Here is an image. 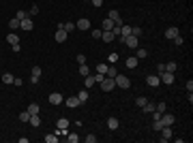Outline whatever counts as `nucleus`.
<instances>
[{
    "label": "nucleus",
    "mask_w": 193,
    "mask_h": 143,
    "mask_svg": "<svg viewBox=\"0 0 193 143\" xmlns=\"http://www.w3.org/2000/svg\"><path fill=\"white\" fill-rule=\"evenodd\" d=\"M39 79H41V68H39V66H35V68H32V73H30V81H32V83H37Z\"/></svg>",
    "instance_id": "2eb2a0df"
},
{
    "label": "nucleus",
    "mask_w": 193,
    "mask_h": 143,
    "mask_svg": "<svg viewBox=\"0 0 193 143\" xmlns=\"http://www.w3.org/2000/svg\"><path fill=\"white\" fill-rule=\"evenodd\" d=\"M99 86H101V90H103V92H112V90L116 88V81H114L112 77H103V81H101Z\"/></svg>",
    "instance_id": "f03ea898"
},
{
    "label": "nucleus",
    "mask_w": 193,
    "mask_h": 143,
    "mask_svg": "<svg viewBox=\"0 0 193 143\" xmlns=\"http://www.w3.org/2000/svg\"><path fill=\"white\" fill-rule=\"evenodd\" d=\"M6 41L11 43V47H13V45H19V37H17V34H6Z\"/></svg>",
    "instance_id": "412c9836"
},
{
    "label": "nucleus",
    "mask_w": 193,
    "mask_h": 143,
    "mask_svg": "<svg viewBox=\"0 0 193 143\" xmlns=\"http://www.w3.org/2000/svg\"><path fill=\"white\" fill-rule=\"evenodd\" d=\"M28 124H30L32 128H39V126H41V118H39V115H30Z\"/></svg>",
    "instance_id": "a211bd4d"
},
{
    "label": "nucleus",
    "mask_w": 193,
    "mask_h": 143,
    "mask_svg": "<svg viewBox=\"0 0 193 143\" xmlns=\"http://www.w3.org/2000/svg\"><path fill=\"white\" fill-rule=\"evenodd\" d=\"M107 126H109V130H116V128L120 126V122H118V118H109V120H107Z\"/></svg>",
    "instance_id": "aec40b11"
},
{
    "label": "nucleus",
    "mask_w": 193,
    "mask_h": 143,
    "mask_svg": "<svg viewBox=\"0 0 193 143\" xmlns=\"http://www.w3.org/2000/svg\"><path fill=\"white\" fill-rule=\"evenodd\" d=\"M159 79H161V83H165V86H172V83H174V73H170V71H163V73H159Z\"/></svg>",
    "instance_id": "20e7f679"
},
{
    "label": "nucleus",
    "mask_w": 193,
    "mask_h": 143,
    "mask_svg": "<svg viewBox=\"0 0 193 143\" xmlns=\"http://www.w3.org/2000/svg\"><path fill=\"white\" fill-rule=\"evenodd\" d=\"M118 58H120V56H118L116 51H112V53H109V62H118Z\"/></svg>",
    "instance_id": "a18cd8bd"
},
{
    "label": "nucleus",
    "mask_w": 193,
    "mask_h": 143,
    "mask_svg": "<svg viewBox=\"0 0 193 143\" xmlns=\"http://www.w3.org/2000/svg\"><path fill=\"white\" fill-rule=\"evenodd\" d=\"M114 81H116V86H118V88H122V90L131 88V79H129L127 75H120V73H118V75L114 77Z\"/></svg>",
    "instance_id": "f257e3e1"
},
{
    "label": "nucleus",
    "mask_w": 193,
    "mask_h": 143,
    "mask_svg": "<svg viewBox=\"0 0 193 143\" xmlns=\"http://www.w3.org/2000/svg\"><path fill=\"white\" fill-rule=\"evenodd\" d=\"M90 2H92V4H95L96 9H99V6H101V4H103V0H90Z\"/></svg>",
    "instance_id": "603ef678"
},
{
    "label": "nucleus",
    "mask_w": 193,
    "mask_h": 143,
    "mask_svg": "<svg viewBox=\"0 0 193 143\" xmlns=\"http://www.w3.org/2000/svg\"><path fill=\"white\" fill-rule=\"evenodd\" d=\"M84 79H86V90H88L90 86H95V77H92V75H88V77H84Z\"/></svg>",
    "instance_id": "e433bc0d"
},
{
    "label": "nucleus",
    "mask_w": 193,
    "mask_h": 143,
    "mask_svg": "<svg viewBox=\"0 0 193 143\" xmlns=\"http://www.w3.org/2000/svg\"><path fill=\"white\" fill-rule=\"evenodd\" d=\"M176 68H178V64H176V62H167V64H165V71H170V73H174Z\"/></svg>",
    "instance_id": "f704fd0d"
},
{
    "label": "nucleus",
    "mask_w": 193,
    "mask_h": 143,
    "mask_svg": "<svg viewBox=\"0 0 193 143\" xmlns=\"http://www.w3.org/2000/svg\"><path fill=\"white\" fill-rule=\"evenodd\" d=\"M154 105H157V102H150V100H148L144 107H142V109H144V113H152V111H154Z\"/></svg>",
    "instance_id": "a878e982"
},
{
    "label": "nucleus",
    "mask_w": 193,
    "mask_h": 143,
    "mask_svg": "<svg viewBox=\"0 0 193 143\" xmlns=\"http://www.w3.org/2000/svg\"><path fill=\"white\" fill-rule=\"evenodd\" d=\"M26 111H28V113H30V115H39V111H41V107H39V105H37V102H30V105H28V109H26Z\"/></svg>",
    "instance_id": "dca6fc26"
},
{
    "label": "nucleus",
    "mask_w": 193,
    "mask_h": 143,
    "mask_svg": "<svg viewBox=\"0 0 193 143\" xmlns=\"http://www.w3.org/2000/svg\"><path fill=\"white\" fill-rule=\"evenodd\" d=\"M165 71V64H157V73H163Z\"/></svg>",
    "instance_id": "3c124183"
},
{
    "label": "nucleus",
    "mask_w": 193,
    "mask_h": 143,
    "mask_svg": "<svg viewBox=\"0 0 193 143\" xmlns=\"http://www.w3.org/2000/svg\"><path fill=\"white\" fill-rule=\"evenodd\" d=\"M77 98H80V102H86V100H88V90H86V88L80 90V92H77Z\"/></svg>",
    "instance_id": "4be33fe9"
},
{
    "label": "nucleus",
    "mask_w": 193,
    "mask_h": 143,
    "mask_svg": "<svg viewBox=\"0 0 193 143\" xmlns=\"http://www.w3.org/2000/svg\"><path fill=\"white\" fill-rule=\"evenodd\" d=\"M152 128H154V133H159V130L163 128V124H161V120H154V122H152Z\"/></svg>",
    "instance_id": "58836bf2"
},
{
    "label": "nucleus",
    "mask_w": 193,
    "mask_h": 143,
    "mask_svg": "<svg viewBox=\"0 0 193 143\" xmlns=\"http://www.w3.org/2000/svg\"><path fill=\"white\" fill-rule=\"evenodd\" d=\"M107 17H109V19L114 21V24H122V19H120V13H118L116 9H112V11L107 13Z\"/></svg>",
    "instance_id": "9b49d317"
},
{
    "label": "nucleus",
    "mask_w": 193,
    "mask_h": 143,
    "mask_svg": "<svg viewBox=\"0 0 193 143\" xmlns=\"http://www.w3.org/2000/svg\"><path fill=\"white\" fill-rule=\"evenodd\" d=\"M131 34H133V37H140V34H142V28H140V26H133V28H131Z\"/></svg>",
    "instance_id": "a19ab883"
},
{
    "label": "nucleus",
    "mask_w": 193,
    "mask_h": 143,
    "mask_svg": "<svg viewBox=\"0 0 193 143\" xmlns=\"http://www.w3.org/2000/svg\"><path fill=\"white\" fill-rule=\"evenodd\" d=\"M49 102H51V105H62L64 98H62L60 92H51V94H49Z\"/></svg>",
    "instance_id": "0eeeda50"
},
{
    "label": "nucleus",
    "mask_w": 193,
    "mask_h": 143,
    "mask_svg": "<svg viewBox=\"0 0 193 143\" xmlns=\"http://www.w3.org/2000/svg\"><path fill=\"white\" fill-rule=\"evenodd\" d=\"M64 105H67V107H71V109H75V107H80L82 102H80V98H77V96H69V98L64 100Z\"/></svg>",
    "instance_id": "9d476101"
},
{
    "label": "nucleus",
    "mask_w": 193,
    "mask_h": 143,
    "mask_svg": "<svg viewBox=\"0 0 193 143\" xmlns=\"http://www.w3.org/2000/svg\"><path fill=\"white\" fill-rule=\"evenodd\" d=\"M13 79H15V77H13L11 73H4V75H2V83H13Z\"/></svg>",
    "instance_id": "7c9ffc66"
},
{
    "label": "nucleus",
    "mask_w": 193,
    "mask_h": 143,
    "mask_svg": "<svg viewBox=\"0 0 193 143\" xmlns=\"http://www.w3.org/2000/svg\"><path fill=\"white\" fill-rule=\"evenodd\" d=\"M101 34H103V30H90V37L92 39H101Z\"/></svg>",
    "instance_id": "37998d69"
},
{
    "label": "nucleus",
    "mask_w": 193,
    "mask_h": 143,
    "mask_svg": "<svg viewBox=\"0 0 193 143\" xmlns=\"http://www.w3.org/2000/svg\"><path fill=\"white\" fill-rule=\"evenodd\" d=\"M60 26H62V28H64V30H67V32H73V30H77V28H75V24H73V21H67V24H60Z\"/></svg>",
    "instance_id": "cd10ccee"
},
{
    "label": "nucleus",
    "mask_w": 193,
    "mask_h": 143,
    "mask_svg": "<svg viewBox=\"0 0 193 143\" xmlns=\"http://www.w3.org/2000/svg\"><path fill=\"white\" fill-rule=\"evenodd\" d=\"M146 102H148V98H146V96H138V98H135V105H138V107H140V109H142V107H144Z\"/></svg>",
    "instance_id": "c85d7f7f"
},
{
    "label": "nucleus",
    "mask_w": 193,
    "mask_h": 143,
    "mask_svg": "<svg viewBox=\"0 0 193 143\" xmlns=\"http://www.w3.org/2000/svg\"><path fill=\"white\" fill-rule=\"evenodd\" d=\"M187 92H193V81H191V79L187 81Z\"/></svg>",
    "instance_id": "8fccbe9b"
},
{
    "label": "nucleus",
    "mask_w": 193,
    "mask_h": 143,
    "mask_svg": "<svg viewBox=\"0 0 193 143\" xmlns=\"http://www.w3.org/2000/svg\"><path fill=\"white\" fill-rule=\"evenodd\" d=\"M28 120H30V113L28 111H22L19 113V122H28Z\"/></svg>",
    "instance_id": "4c0bfd02"
},
{
    "label": "nucleus",
    "mask_w": 193,
    "mask_h": 143,
    "mask_svg": "<svg viewBox=\"0 0 193 143\" xmlns=\"http://www.w3.org/2000/svg\"><path fill=\"white\" fill-rule=\"evenodd\" d=\"M77 64H86V56H84V53L77 56Z\"/></svg>",
    "instance_id": "49530a36"
},
{
    "label": "nucleus",
    "mask_w": 193,
    "mask_h": 143,
    "mask_svg": "<svg viewBox=\"0 0 193 143\" xmlns=\"http://www.w3.org/2000/svg\"><path fill=\"white\" fill-rule=\"evenodd\" d=\"M178 34H180V32H178V28H176V26H170V28L165 30V39H170V41H172L174 37H178Z\"/></svg>",
    "instance_id": "f8f14e48"
},
{
    "label": "nucleus",
    "mask_w": 193,
    "mask_h": 143,
    "mask_svg": "<svg viewBox=\"0 0 193 143\" xmlns=\"http://www.w3.org/2000/svg\"><path fill=\"white\" fill-rule=\"evenodd\" d=\"M159 133H161V141H170L172 139V126H163Z\"/></svg>",
    "instance_id": "6e6552de"
},
{
    "label": "nucleus",
    "mask_w": 193,
    "mask_h": 143,
    "mask_svg": "<svg viewBox=\"0 0 193 143\" xmlns=\"http://www.w3.org/2000/svg\"><path fill=\"white\" fill-rule=\"evenodd\" d=\"M86 143H96V137L95 135H88V137H86Z\"/></svg>",
    "instance_id": "de8ad7c7"
},
{
    "label": "nucleus",
    "mask_w": 193,
    "mask_h": 143,
    "mask_svg": "<svg viewBox=\"0 0 193 143\" xmlns=\"http://www.w3.org/2000/svg\"><path fill=\"white\" fill-rule=\"evenodd\" d=\"M146 83H148L150 88H157V86L161 83V79H159V75H148V77H146Z\"/></svg>",
    "instance_id": "1a4fd4ad"
},
{
    "label": "nucleus",
    "mask_w": 193,
    "mask_h": 143,
    "mask_svg": "<svg viewBox=\"0 0 193 143\" xmlns=\"http://www.w3.org/2000/svg\"><path fill=\"white\" fill-rule=\"evenodd\" d=\"M116 75H118V71H116L114 66H107V73H105V77H112V79H114Z\"/></svg>",
    "instance_id": "c756f323"
},
{
    "label": "nucleus",
    "mask_w": 193,
    "mask_h": 143,
    "mask_svg": "<svg viewBox=\"0 0 193 143\" xmlns=\"http://www.w3.org/2000/svg\"><path fill=\"white\" fill-rule=\"evenodd\" d=\"M15 17H17V19H19V21H22V19H24V17H28V13H26V11H17V15H15Z\"/></svg>",
    "instance_id": "c03bdc74"
},
{
    "label": "nucleus",
    "mask_w": 193,
    "mask_h": 143,
    "mask_svg": "<svg viewBox=\"0 0 193 143\" xmlns=\"http://www.w3.org/2000/svg\"><path fill=\"white\" fill-rule=\"evenodd\" d=\"M172 41H174V45H178V47H180V45H183V43H185V39H183V37H180V34H178V37H174V39H172Z\"/></svg>",
    "instance_id": "79ce46f5"
},
{
    "label": "nucleus",
    "mask_w": 193,
    "mask_h": 143,
    "mask_svg": "<svg viewBox=\"0 0 193 143\" xmlns=\"http://www.w3.org/2000/svg\"><path fill=\"white\" fill-rule=\"evenodd\" d=\"M125 64H127V68H138V58H135V56H131V58H127V62H125Z\"/></svg>",
    "instance_id": "6ab92c4d"
},
{
    "label": "nucleus",
    "mask_w": 193,
    "mask_h": 143,
    "mask_svg": "<svg viewBox=\"0 0 193 143\" xmlns=\"http://www.w3.org/2000/svg\"><path fill=\"white\" fill-rule=\"evenodd\" d=\"M159 120H161V124H163V126H174V120H176V118H174L172 113H167V111H165V113H161V118H159Z\"/></svg>",
    "instance_id": "39448f33"
},
{
    "label": "nucleus",
    "mask_w": 193,
    "mask_h": 143,
    "mask_svg": "<svg viewBox=\"0 0 193 143\" xmlns=\"http://www.w3.org/2000/svg\"><path fill=\"white\" fill-rule=\"evenodd\" d=\"M67 37H69V32L58 24V30H56V34H54V39H56V43H64L67 41Z\"/></svg>",
    "instance_id": "7ed1b4c3"
},
{
    "label": "nucleus",
    "mask_w": 193,
    "mask_h": 143,
    "mask_svg": "<svg viewBox=\"0 0 193 143\" xmlns=\"http://www.w3.org/2000/svg\"><path fill=\"white\" fill-rule=\"evenodd\" d=\"M58 128H62V130L69 128V120H67V118H60V120H58Z\"/></svg>",
    "instance_id": "2f4dec72"
},
{
    "label": "nucleus",
    "mask_w": 193,
    "mask_h": 143,
    "mask_svg": "<svg viewBox=\"0 0 193 143\" xmlns=\"http://www.w3.org/2000/svg\"><path fill=\"white\" fill-rule=\"evenodd\" d=\"M67 139H69V143H77V141H80V137H77L75 133H71V135H67Z\"/></svg>",
    "instance_id": "ea45409f"
},
{
    "label": "nucleus",
    "mask_w": 193,
    "mask_h": 143,
    "mask_svg": "<svg viewBox=\"0 0 193 143\" xmlns=\"http://www.w3.org/2000/svg\"><path fill=\"white\" fill-rule=\"evenodd\" d=\"M95 71H96V73H101V75H105V73H107V64H103V62H101V64H96Z\"/></svg>",
    "instance_id": "473e14b6"
},
{
    "label": "nucleus",
    "mask_w": 193,
    "mask_h": 143,
    "mask_svg": "<svg viewBox=\"0 0 193 143\" xmlns=\"http://www.w3.org/2000/svg\"><path fill=\"white\" fill-rule=\"evenodd\" d=\"M75 28H77V30H90V19H86V17L77 19V21H75Z\"/></svg>",
    "instance_id": "423d86ee"
},
{
    "label": "nucleus",
    "mask_w": 193,
    "mask_h": 143,
    "mask_svg": "<svg viewBox=\"0 0 193 143\" xmlns=\"http://www.w3.org/2000/svg\"><path fill=\"white\" fill-rule=\"evenodd\" d=\"M37 13H39V6H37V4H35V6H32V9H30V15H32V17H35V15H37Z\"/></svg>",
    "instance_id": "09e8293b"
},
{
    "label": "nucleus",
    "mask_w": 193,
    "mask_h": 143,
    "mask_svg": "<svg viewBox=\"0 0 193 143\" xmlns=\"http://www.w3.org/2000/svg\"><path fill=\"white\" fill-rule=\"evenodd\" d=\"M9 28H11V30H17V28H19V19H17V17L9 19Z\"/></svg>",
    "instance_id": "bb28decb"
},
{
    "label": "nucleus",
    "mask_w": 193,
    "mask_h": 143,
    "mask_svg": "<svg viewBox=\"0 0 193 143\" xmlns=\"http://www.w3.org/2000/svg\"><path fill=\"white\" fill-rule=\"evenodd\" d=\"M43 139H45V143H56V141H58V135H54V133H51V135H45Z\"/></svg>",
    "instance_id": "72a5a7b5"
},
{
    "label": "nucleus",
    "mask_w": 193,
    "mask_h": 143,
    "mask_svg": "<svg viewBox=\"0 0 193 143\" xmlns=\"http://www.w3.org/2000/svg\"><path fill=\"white\" fill-rule=\"evenodd\" d=\"M112 28H114V21L109 17H105L103 19V32H112Z\"/></svg>",
    "instance_id": "f3484780"
},
{
    "label": "nucleus",
    "mask_w": 193,
    "mask_h": 143,
    "mask_svg": "<svg viewBox=\"0 0 193 143\" xmlns=\"http://www.w3.org/2000/svg\"><path fill=\"white\" fill-rule=\"evenodd\" d=\"M19 28H22V30H32V19H30V17H24V19L19 21Z\"/></svg>",
    "instance_id": "4468645a"
},
{
    "label": "nucleus",
    "mask_w": 193,
    "mask_h": 143,
    "mask_svg": "<svg viewBox=\"0 0 193 143\" xmlns=\"http://www.w3.org/2000/svg\"><path fill=\"white\" fill-rule=\"evenodd\" d=\"M154 111H157V113H165V111H167V105H165V102H157V105H154Z\"/></svg>",
    "instance_id": "393cba45"
},
{
    "label": "nucleus",
    "mask_w": 193,
    "mask_h": 143,
    "mask_svg": "<svg viewBox=\"0 0 193 143\" xmlns=\"http://www.w3.org/2000/svg\"><path fill=\"white\" fill-rule=\"evenodd\" d=\"M101 39H103V43H112L116 37H114L112 32H103V34H101Z\"/></svg>",
    "instance_id": "5701e85b"
},
{
    "label": "nucleus",
    "mask_w": 193,
    "mask_h": 143,
    "mask_svg": "<svg viewBox=\"0 0 193 143\" xmlns=\"http://www.w3.org/2000/svg\"><path fill=\"white\" fill-rule=\"evenodd\" d=\"M80 75H82V77H88V75H90L88 64H80Z\"/></svg>",
    "instance_id": "b1692460"
},
{
    "label": "nucleus",
    "mask_w": 193,
    "mask_h": 143,
    "mask_svg": "<svg viewBox=\"0 0 193 143\" xmlns=\"http://www.w3.org/2000/svg\"><path fill=\"white\" fill-rule=\"evenodd\" d=\"M135 53H138V56H135V58H138V60H144L146 56H148V51H146V49H138V51H135Z\"/></svg>",
    "instance_id": "c9c22d12"
},
{
    "label": "nucleus",
    "mask_w": 193,
    "mask_h": 143,
    "mask_svg": "<svg viewBox=\"0 0 193 143\" xmlns=\"http://www.w3.org/2000/svg\"><path fill=\"white\" fill-rule=\"evenodd\" d=\"M125 45L131 49H138V37H133V34H129L127 37V41H125Z\"/></svg>",
    "instance_id": "ddd939ff"
}]
</instances>
